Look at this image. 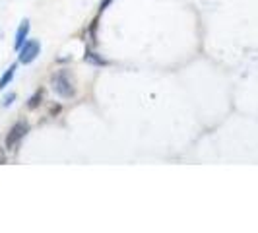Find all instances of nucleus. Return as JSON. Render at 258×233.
Masks as SVG:
<instances>
[{"mask_svg":"<svg viewBox=\"0 0 258 233\" xmlns=\"http://www.w3.org/2000/svg\"><path fill=\"white\" fill-rule=\"evenodd\" d=\"M51 84L52 90L56 91V95H60L62 99H70L76 93V88H74V84H72V80H70L66 70H58L56 74H52Z\"/></svg>","mask_w":258,"mask_h":233,"instance_id":"obj_1","label":"nucleus"},{"mask_svg":"<svg viewBox=\"0 0 258 233\" xmlns=\"http://www.w3.org/2000/svg\"><path fill=\"white\" fill-rule=\"evenodd\" d=\"M27 132H29V123L27 121H18L10 129L8 136H6V148L8 150H16V146L22 142V138L26 136Z\"/></svg>","mask_w":258,"mask_h":233,"instance_id":"obj_2","label":"nucleus"},{"mask_svg":"<svg viewBox=\"0 0 258 233\" xmlns=\"http://www.w3.org/2000/svg\"><path fill=\"white\" fill-rule=\"evenodd\" d=\"M39 51H41V45H39V41L35 39H31V41H26L24 45H22V49H20V63L22 65H29V63H33L35 59H37Z\"/></svg>","mask_w":258,"mask_h":233,"instance_id":"obj_3","label":"nucleus"},{"mask_svg":"<svg viewBox=\"0 0 258 233\" xmlns=\"http://www.w3.org/2000/svg\"><path fill=\"white\" fill-rule=\"evenodd\" d=\"M27 33H29V22H27V20H24V22L20 24V27H18V31H16V41H14L16 51H20V49H22V45L26 43Z\"/></svg>","mask_w":258,"mask_h":233,"instance_id":"obj_4","label":"nucleus"},{"mask_svg":"<svg viewBox=\"0 0 258 233\" xmlns=\"http://www.w3.org/2000/svg\"><path fill=\"white\" fill-rule=\"evenodd\" d=\"M43 99H45V91L43 90H37L31 97H29V101H27V107L29 109H37L39 105L43 103Z\"/></svg>","mask_w":258,"mask_h":233,"instance_id":"obj_5","label":"nucleus"},{"mask_svg":"<svg viewBox=\"0 0 258 233\" xmlns=\"http://www.w3.org/2000/svg\"><path fill=\"white\" fill-rule=\"evenodd\" d=\"M14 74H16V65H12L6 72H4V74H2V78H0V90H4V88L12 82Z\"/></svg>","mask_w":258,"mask_h":233,"instance_id":"obj_6","label":"nucleus"},{"mask_svg":"<svg viewBox=\"0 0 258 233\" xmlns=\"http://www.w3.org/2000/svg\"><path fill=\"white\" fill-rule=\"evenodd\" d=\"M84 61H86V63H93V65H99V66L107 65L103 59H99L95 52H91V51H86V56H84Z\"/></svg>","mask_w":258,"mask_h":233,"instance_id":"obj_7","label":"nucleus"},{"mask_svg":"<svg viewBox=\"0 0 258 233\" xmlns=\"http://www.w3.org/2000/svg\"><path fill=\"white\" fill-rule=\"evenodd\" d=\"M14 99H16V93H10V95H6V97H4L2 105H4V107H8V105L14 103Z\"/></svg>","mask_w":258,"mask_h":233,"instance_id":"obj_8","label":"nucleus"},{"mask_svg":"<svg viewBox=\"0 0 258 233\" xmlns=\"http://www.w3.org/2000/svg\"><path fill=\"white\" fill-rule=\"evenodd\" d=\"M60 109H62L60 105H52V109H51V113H49V115H51V116L58 115V113H60Z\"/></svg>","mask_w":258,"mask_h":233,"instance_id":"obj_9","label":"nucleus"},{"mask_svg":"<svg viewBox=\"0 0 258 233\" xmlns=\"http://www.w3.org/2000/svg\"><path fill=\"white\" fill-rule=\"evenodd\" d=\"M2 163H6V152L4 150H0V165Z\"/></svg>","mask_w":258,"mask_h":233,"instance_id":"obj_10","label":"nucleus"},{"mask_svg":"<svg viewBox=\"0 0 258 233\" xmlns=\"http://www.w3.org/2000/svg\"><path fill=\"white\" fill-rule=\"evenodd\" d=\"M111 2H113V0H101V6H99V8H101V10H105V8H107Z\"/></svg>","mask_w":258,"mask_h":233,"instance_id":"obj_11","label":"nucleus"}]
</instances>
